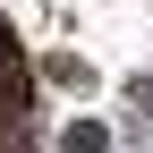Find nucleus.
Here are the masks:
<instances>
[{
    "mask_svg": "<svg viewBox=\"0 0 153 153\" xmlns=\"http://www.w3.org/2000/svg\"><path fill=\"white\" fill-rule=\"evenodd\" d=\"M136 111H153V76H136Z\"/></svg>",
    "mask_w": 153,
    "mask_h": 153,
    "instance_id": "2",
    "label": "nucleus"
},
{
    "mask_svg": "<svg viewBox=\"0 0 153 153\" xmlns=\"http://www.w3.org/2000/svg\"><path fill=\"white\" fill-rule=\"evenodd\" d=\"M60 145H68V153H111V128H102V119H68Z\"/></svg>",
    "mask_w": 153,
    "mask_h": 153,
    "instance_id": "1",
    "label": "nucleus"
}]
</instances>
